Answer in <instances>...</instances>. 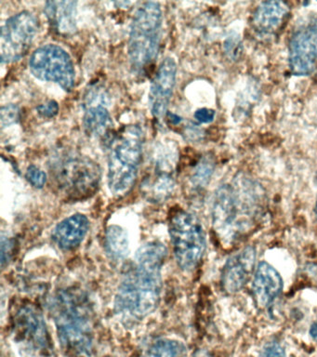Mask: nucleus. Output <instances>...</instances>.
I'll return each instance as SVG.
<instances>
[{
    "instance_id": "1",
    "label": "nucleus",
    "mask_w": 317,
    "mask_h": 357,
    "mask_svg": "<svg viewBox=\"0 0 317 357\" xmlns=\"http://www.w3.org/2000/svg\"><path fill=\"white\" fill-rule=\"evenodd\" d=\"M166 256L165 245L155 241L146 243L136 253L116 296V312L124 322H140L157 308Z\"/></svg>"
},
{
    "instance_id": "2",
    "label": "nucleus",
    "mask_w": 317,
    "mask_h": 357,
    "mask_svg": "<svg viewBox=\"0 0 317 357\" xmlns=\"http://www.w3.org/2000/svg\"><path fill=\"white\" fill-rule=\"evenodd\" d=\"M263 201L261 187L244 176L217 190L212 204V225L222 244L232 245L252 230Z\"/></svg>"
},
{
    "instance_id": "3",
    "label": "nucleus",
    "mask_w": 317,
    "mask_h": 357,
    "mask_svg": "<svg viewBox=\"0 0 317 357\" xmlns=\"http://www.w3.org/2000/svg\"><path fill=\"white\" fill-rule=\"evenodd\" d=\"M143 156V130L129 126L110 142L108 155V186L121 197L130 191L137 180Z\"/></svg>"
},
{
    "instance_id": "4",
    "label": "nucleus",
    "mask_w": 317,
    "mask_h": 357,
    "mask_svg": "<svg viewBox=\"0 0 317 357\" xmlns=\"http://www.w3.org/2000/svg\"><path fill=\"white\" fill-rule=\"evenodd\" d=\"M52 311L63 344L77 353H90L93 325L85 301L76 293L62 291L54 298Z\"/></svg>"
},
{
    "instance_id": "5",
    "label": "nucleus",
    "mask_w": 317,
    "mask_h": 357,
    "mask_svg": "<svg viewBox=\"0 0 317 357\" xmlns=\"http://www.w3.org/2000/svg\"><path fill=\"white\" fill-rule=\"evenodd\" d=\"M162 19V10L157 2L144 3L136 11L129 40L130 60L135 69L146 68L157 57Z\"/></svg>"
},
{
    "instance_id": "6",
    "label": "nucleus",
    "mask_w": 317,
    "mask_h": 357,
    "mask_svg": "<svg viewBox=\"0 0 317 357\" xmlns=\"http://www.w3.org/2000/svg\"><path fill=\"white\" fill-rule=\"evenodd\" d=\"M175 258L180 269L189 272L199 266L206 250V234L199 218L180 211L169 223Z\"/></svg>"
},
{
    "instance_id": "7",
    "label": "nucleus",
    "mask_w": 317,
    "mask_h": 357,
    "mask_svg": "<svg viewBox=\"0 0 317 357\" xmlns=\"http://www.w3.org/2000/svg\"><path fill=\"white\" fill-rule=\"evenodd\" d=\"M52 174L61 191L74 200L91 197L101 180L98 164L82 155H68L55 162Z\"/></svg>"
},
{
    "instance_id": "8",
    "label": "nucleus",
    "mask_w": 317,
    "mask_h": 357,
    "mask_svg": "<svg viewBox=\"0 0 317 357\" xmlns=\"http://www.w3.org/2000/svg\"><path fill=\"white\" fill-rule=\"evenodd\" d=\"M29 68L38 79L51 81L71 91L76 72L68 53L57 45L49 44L36 50L29 60Z\"/></svg>"
},
{
    "instance_id": "9",
    "label": "nucleus",
    "mask_w": 317,
    "mask_h": 357,
    "mask_svg": "<svg viewBox=\"0 0 317 357\" xmlns=\"http://www.w3.org/2000/svg\"><path fill=\"white\" fill-rule=\"evenodd\" d=\"M38 28L37 17L29 11H22L8 19L1 28L0 36L2 63L21 60L29 52Z\"/></svg>"
},
{
    "instance_id": "10",
    "label": "nucleus",
    "mask_w": 317,
    "mask_h": 357,
    "mask_svg": "<svg viewBox=\"0 0 317 357\" xmlns=\"http://www.w3.org/2000/svg\"><path fill=\"white\" fill-rule=\"evenodd\" d=\"M288 63L296 75L313 74L317 68V19L303 25L289 41Z\"/></svg>"
},
{
    "instance_id": "11",
    "label": "nucleus",
    "mask_w": 317,
    "mask_h": 357,
    "mask_svg": "<svg viewBox=\"0 0 317 357\" xmlns=\"http://www.w3.org/2000/svg\"><path fill=\"white\" fill-rule=\"evenodd\" d=\"M177 64L173 59L167 57L158 67L149 91V105L153 116L162 119L168 112L176 84Z\"/></svg>"
},
{
    "instance_id": "12",
    "label": "nucleus",
    "mask_w": 317,
    "mask_h": 357,
    "mask_svg": "<svg viewBox=\"0 0 317 357\" xmlns=\"http://www.w3.org/2000/svg\"><path fill=\"white\" fill-rule=\"evenodd\" d=\"M256 258L255 248L249 245L228 259L222 273V286L225 292L235 294L246 286L256 271Z\"/></svg>"
},
{
    "instance_id": "13",
    "label": "nucleus",
    "mask_w": 317,
    "mask_h": 357,
    "mask_svg": "<svg viewBox=\"0 0 317 357\" xmlns=\"http://www.w3.org/2000/svg\"><path fill=\"white\" fill-rule=\"evenodd\" d=\"M13 323L16 334L22 340H26L38 348H46L48 346L45 322L41 312L34 306H22L16 312Z\"/></svg>"
},
{
    "instance_id": "14",
    "label": "nucleus",
    "mask_w": 317,
    "mask_h": 357,
    "mask_svg": "<svg viewBox=\"0 0 317 357\" xmlns=\"http://www.w3.org/2000/svg\"><path fill=\"white\" fill-rule=\"evenodd\" d=\"M282 289L283 280L280 273L268 262H260L256 268L252 284L256 304L260 308H267L277 300Z\"/></svg>"
},
{
    "instance_id": "15",
    "label": "nucleus",
    "mask_w": 317,
    "mask_h": 357,
    "mask_svg": "<svg viewBox=\"0 0 317 357\" xmlns=\"http://www.w3.org/2000/svg\"><path fill=\"white\" fill-rule=\"evenodd\" d=\"M88 228L90 222L85 215H72L58 223L52 231V238L61 250H72L82 244Z\"/></svg>"
},
{
    "instance_id": "16",
    "label": "nucleus",
    "mask_w": 317,
    "mask_h": 357,
    "mask_svg": "<svg viewBox=\"0 0 317 357\" xmlns=\"http://www.w3.org/2000/svg\"><path fill=\"white\" fill-rule=\"evenodd\" d=\"M289 13L288 4L282 1L261 3L252 17V26L261 36H271L282 26Z\"/></svg>"
},
{
    "instance_id": "17",
    "label": "nucleus",
    "mask_w": 317,
    "mask_h": 357,
    "mask_svg": "<svg viewBox=\"0 0 317 357\" xmlns=\"http://www.w3.org/2000/svg\"><path fill=\"white\" fill-rule=\"evenodd\" d=\"M44 11L58 33L68 35L76 31L77 2L48 1Z\"/></svg>"
},
{
    "instance_id": "18",
    "label": "nucleus",
    "mask_w": 317,
    "mask_h": 357,
    "mask_svg": "<svg viewBox=\"0 0 317 357\" xmlns=\"http://www.w3.org/2000/svg\"><path fill=\"white\" fill-rule=\"evenodd\" d=\"M112 119L105 105H91L85 107L83 126L90 136L102 137L112 127Z\"/></svg>"
},
{
    "instance_id": "19",
    "label": "nucleus",
    "mask_w": 317,
    "mask_h": 357,
    "mask_svg": "<svg viewBox=\"0 0 317 357\" xmlns=\"http://www.w3.org/2000/svg\"><path fill=\"white\" fill-rule=\"evenodd\" d=\"M107 250L111 258L121 261L126 258L130 250L127 231L118 225H111L107 231Z\"/></svg>"
},
{
    "instance_id": "20",
    "label": "nucleus",
    "mask_w": 317,
    "mask_h": 357,
    "mask_svg": "<svg viewBox=\"0 0 317 357\" xmlns=\"http://www.w3.org/2000/svg\"><path fill=\"white\" fill-rule=\"evenodd\" d=\"M155 178H149L148 183L144 185L146 195L153 201H163L167 199L173 192L174 180L168 172L158 170Z\"/></svg>"
},
{
    "instance_id": "21",
    "label": "nucleus",
    "mask_w": 317,
    "mask_h": 357,
    "mask_svg": "<svg viewBox=\"0 0 317 357\" xmlns=\"http://www.w3.org/2000/svg\"><path fill=\"white\" fill-rule=\"evenodd\" d=\"M185 347L182 342L169 339L157 340L144 357H185Z\"/></svg>"
},
{
    "instance_id": "22",
    "label": "nucleus",
    "mask_w": 317,
    "mask_h": 357,
    "mask_svg": "<svg viewBox=\"0 0 317 357\" xmlns=\"http://www.w3.org/2000/svg\"><path fill=\"white\" fill-rule=\"evenodd\" d=\"M214 167H215V164L210 156H204L199 161V163L194 167L191 177L192 184L194 188H204L207 185L212 176Z\"/></svg>"
},
{
    "instance_id": "23",
    "label": "nucleus",
    "mask_w": 317,
    "mask_h": 357,
    "mask_svg": "<svg viewBox=\"0 0 317 357\" xmlns=\"http://www.w3.org/2000/svg\"><path fill=\"white\" fill-rule=\"evenodd\" d=\"M0 114H1L0 119H1L2 128L15 124L20 119V110H19L18 106L13 105L2 106Z\"/></svg>"
},
{
    "instance_id": "24",
    "label": "nucleus",
    "mask_w": 317,
    "mask_h": 357,
    "mask_svg": "<svg viewBox=\"0 0 317 357\" xmlns=\"http://www.w3.org/2000/svg\"><path fill=\"white\" fill-rule=\"evenodd\" d=\"M26 178L33 186L38 189L42 188L47 181L46 173L41 170L40 167L34 166V165H31L27 169Z\"/></svg>"
},
{
    "instance_id": "25",
    "label": "nucleus",
    "mask_w": 317,
    "mask_h": 357,
    "mask_svg": "<svg viewBox=\"0 0 317 357\" xmlns=\"http://www.w3.org/2000/svg\"><path fill=\"white\" fill-rule=\"evenodd\" d=\"M261 357H286L282 346L277 342H269L263 348Z\"/></svg>"
},
{
    "instance_id": "26",
    "label": "nucleus",
    "mask_w": 317,
    "mask_h": 357,
    "mask_svg": "<svg viewBox=\"0 0 317 357\" xmlns=\"http://www.w3.org/2000/svg\"><path fill=\"white\" fill-rule=\"evenodd\" d=\"M37 110L40 116L51 119V117H54L58 114L59 105H58V103L55 102V100H49L48 102L38 105Z\"/></svg>"
},
{
    "instance_id": "27",
    "label": "nucleus",
    "mask_w": 317,
    "mask_h": 357,
    "mask_svg": "<svg viewBox=\"0 0 317 357\" xmlns=\"http://www.w3.org/2000/svg\"><path fill=\"white\" fill-rule=\"evenodd\" d=\"M215 114V111L212 110V109L201 108L194 113V119L200 123L208 124V123L213 121Z\"/></svg>"
},
{
    "instance_id": "28",
    "label": "nucleus",
    "mask_w": 317,
    "mask_h": 357,
    "mask_svg": "<svg viewBox=\"0 0 317 357\" xmlns=\"http://www.w3.org/2000/svg\"><path fill=\"white\" fill-rule=\"evenodd\" d=\"M309 333H310V336L317 342V320L314 321L313 325L311 326Z\"/></svg>"
},
{
    "instance_id": "29",
    "label": "nucleus",
    "mask_w": 317,
    "mask_h": 357,
    "mask_svg": "<svg viewBox=\"0 0 317 357\" xmlns=\"http://www.w3.org/2000/svg\"><path fill=\"white\" fill-rule=\"evenodd\" d=\"M192 357H212L208 351L205 350H199L193 354Z\"/></svg>"
},
{
    "instance_id": "30",
    "label": "nucleus",
    "mask_w": 317,
    "mask_h": 357,
    "mask_svg": "<svg viewBox=\"0 0 317 357\" xmlns=\"http://www.w3.org/2000/svg\"><path fill=\"white\" fill-rule=\"evenodd\" d=\"M316 216H317V200H316Z\"/></svg>"
}]
</instances>
